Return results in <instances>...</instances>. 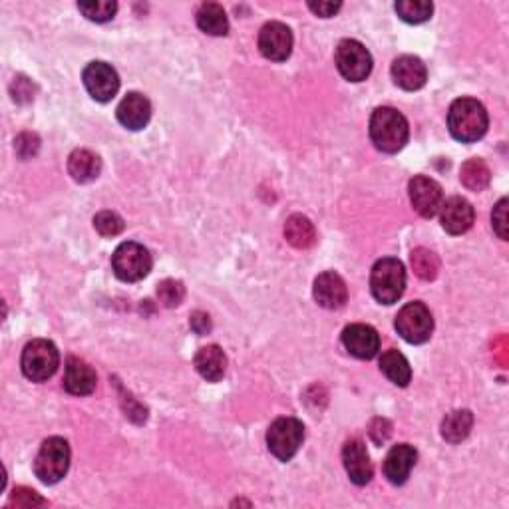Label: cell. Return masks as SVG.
I'll list each match as a JSON object with an SVG mask.
<instances>
[{
  "label": "cell",
  "mask_w": 509,
  "mask_h": 509,
  "mask_svg": "<svg viewBox=\"0 0 509 509\" xmlns=\"http://www.w3.org/2000/svg\"><path fill=\"white\" fill-rule=\"evenodd\" d=\"M487 112L482 102L474 98H459L450 105L448 128L458 141L474 143L482 140L487 132Z\"/></svg>",
  "instance_id": "6da1fadb"
},
{
  "label": "cell",
  "mask_w": 509,
  "mask_h": 509,
  "mask_svg": "<svg viewBox=\"0 0 509 509\" xmlns=\"http://www.w3.org/2000/svg\"><path fill=\"white\" fill-rule=\"evenodd\" d=\"M406 118L394 108H377L370 118V140L384 153H396L408 143Z\"/></svg>",
  "instance_id": "7a4b0ae2"
},
{
  "label": "cell",
  "mask_w": 509,
  "mask_h": 509,
  "mask_svg": "<svg viewBox=\"0 0 509 509\" xmlns=\"http://www.w3.org/2000/svg\"><path fill=\"white\" fill-rule=\"evenodd\" d=\"M406 289V271L398 259H380L372 267L370 273V291L380 304H394L404 295Z\"/></svg>",
  "instance_id": "3957f363"
},
{
  "label": "cell",
  "mask_w": 509,
  "mask_h": 509,
  "mask_svg": "<svg viewBox=\"0 0 509 509\" xmlns=\"http://www.w3.org/2000/svg\"><path fill=\"white\" fill-rule=\"evenodd\" d=\"M70 446L64 438H48L34 459V474L42 484H59L68 474Z\"/></svg>",
  "instance_id": "277c9868"
},
{
  "label": "cell",
  "mask_w": 509,
  "mask_h": 509,
  "mask_svg": "<svg viewBox=\"0 0 509 509\" xmlns=\"http://www.w3.org/2000/svg\"><path fill=\"white\" fill-rule=\"evenodd\" d=\"M23 372L28 380L32 382H46L54 377V372L59 370L60 354L59 349L54 347V342L36 339L28 342L23 350Z\"/></svg>",
  "instance_id": "5b68a950"
},
{
  "label": "cell",
  "mask_w": 509,
  "mask_h": 509,
  "mask_svg": "<svg viewBox=\"0 0 509 509\" xmlns=\"http://www.w3.org/2000/svg\"><path fill=\"white\" fill-rule=\"evenodd\" d=\"M151 265L153 261L148 249L133 241L122 243L112 255L114 273L123 283L141 281L143 277L150 275Z\"/></svg>",
  "instance_id": "8992f818"
},
{
  "label": "cell",
  "mask_w": 509,
  "mask_h": 509,
  "mask_svg": "<svg viewBox=\"0 0 509 509\" xmlns=\"http://www.w3.org/2000/svg\"><path fill=\"white\" fill-rule=\"evenodd\" d=\"M304 440V426L296 418H278L267 432L268 451L281 462L289 459L299 451Z\"/></svg>",
  "instance_id": "52a82bcc"
},
{
  "label": "cell",
  "mask_w": 509,
  "mask_h": 509,
  "mask_svg": "<svg viewBox=\"0 0 509 509\" xmlns=\"http://www.w3.org/2000/svg\"><path fill=\"white\" fill-rule=\"evenodd\" d=\"M394 326L406 342L424 344L434 332V319H432V313L424 303L414 301L402 306Z\"/></svg>",
  "instance_id": "ba28073f"
},
{
  "label": "cell",
  "mask_w": 509,
  "mask_h": 509,
  "mask_svg": "<svg viewBox=\"0 0 509 509\" xmlns=\"http://www.w3.org/2000/svg\"><path fill=\"white\" fill-rule=\"evenodd\" d=\"M334 62L349 82L367 80L372 72V56L359 41H342L334 52Z\"/></svg>",
  "instance_id": "9c48e42d"
},
{
  "label": "cell",
  "mask_w": 509,
  "mask_h": 509,
  "mask_svg": "<svg viewBox=\"0 0 509 509\" xmlns=\"http://www.w3.org/2000/svg\"><path fill=\"white\" fill-rule=\"evenodd\" d=\"M84 86L95 102H110L120 90V76L105 62H90L84 68Z\"/></svg>",
  "instance_id": "30bf717a"
},
{
  "label": "cell",
  "mask_w": 509,
  "mask_h": 509,
  "mask_svg": "<svg viewBox=\"0 0 509 509\" xmlns=\"http://www.w3.org/2000/svg\"><path fill=\"white\" fill-rule=\"evenodd\" d=\"M259 50L267 60L285 62L293 52V32L283 23H268L259 32Z\"/></svg>",
  "instance_id": "8fae6325"
},
{
  "label": "cell",
  "mask_w": 509,
  "mask_h": 509,
  "mask_svg": "<svg viewBox=\"0 0 509 509\" xmlns=\"http://www.w3.org/2000/svg\"><path fill=\"white\" fill-rule=\"evenodd\" d=\"M408 191H410L412 205H414L418 214L426 219L434 217L440 211L441 204H444V194H441V187L438 181H434L432 177L416 176L410 181Z\"/></svg>",
  "instance_id": "7c38bea8"
},
{
  "label": "cell",
  "mask_w": 509,
  "mask_h": 509,
  "mask_svg": "<svg viewBox=\"0 0 509 509\" xmlns=\"http://www.w3.org/2000/svg\"><path fill=\"white\" fill-rule=\"evenodd\" d=\"M342 344L352 357L370 360L378 354L380 350V336L372 329L370 324H349L342 331Z\"/></svg>",
  "instance_id": "4fadbf2b"
},
{
  "label": "cell",
  "mask_w": 509,
  "mask_h": 509,
  "mask_svg": "<svg viewBox=\"0 0 509 509\" xmlns=\"http://www.w3.org/2000/svg\"><path fill=\"white\" fill-rule=\"evenodd\" d=\"M342 462H344V469H347L352 484L367 486L372 479L374 468H372L367 446H364L362 440L352 438L347 441V444H344Z\"/></svg>",
  "instance_id": "5bb4252c"
},
{
  "label": "cell",
  "mask_w": 509,
  "mask_h": 509,
  "mask_svg": "<svg viewBox=\"0 0 509 509\" xmlns=\"http://www.w3.org/2000/svg\"><path fill=\"white\" fill-rule=\"evenodd\" d=\"M474 207L464 197H450L446 204L440 207V221L441 227L446 229L450 235H462L469 227L474 225Z\"/></svg>",
  "instance_id": "9a60e30c"
},
{
  "label": "cell",
  "mask_w": 509,
  "mask_h": 509,
  "mask_svg": "<svg viewBox=\"0 0 509 509\" xmlns=\"http://www.w3.org/2000/svg\"><path fill=\"white\" fill-rule=\"evenodd\" d=\"M349 299L347 283L342 281V277L334 271H326L316 277L314 281V301L319 303L323 309L336 311L344 306Z\"/></svg>",
  "instance_id": "2e32d148"
},
{
  "label": "cell",
  "mask_w": 509,
  "mask_h": 509,
  "mask_svg": "<svg viewBox=\"0 0 509 509\" xmlns=\"http://www.w3.org/2000/svg\"><path fill=\"white\" fill-rule=\"evenodd\" d=\"M118 120L123 128L132 132L143 130L151 118V104L143 94L130 92L118 105Z\"/></svg>",
  "instance_id": "e0dca14e"
},
{
  "label": "cell",
  "mask_w": 509,
  "mask_h": 509,
  "mask_svg": "<svg viewBox=\"0 0 509 509\" xmlns=\"http://www.w3.org/2000/svg\"><path fill=\"white\" fill-rule=\"evenodd\" d=\"M392 80L396 82L402 90L414 92L424 88L428 80L426 64L416 56H400L392 64Z\"/></svg>",
  "instance_id": "ac0fdd59"
},
{
  "label": "cell",
  "mask_w": 509,
  "mask_h": 509,
  "mask_svg": "<svg viewBox=\"0 0 509 509\" xmlns=\"http://www.w3.org/2000/svg\"><path fill=\"white\" fill-rule=\"evenodd\" d=\"M418 459V451L410 444H398L394 446L386 459H384V476L388 477V482L394 486L406 484V479L414 468Z\"/></svg>",
  "instance_id": "d6986e66"
},
{
  "label": "cell",
  "mask_w": 509,
  "mask_h": 509,
  "mask_svg": "<svg viewBox=\"0 0 509 509\" xmlns=\"http://www.w3.org/2000/svg\"><path fill=\"white\" fill-rule=\"evenodd\" d=\"M95 372L86 364L84 360L70 357L66 360V370H64V388L68 390L74 396H88L95 390Z\"/></svg>",
  "instance_id": "ffe728a7"
},
{
  "label": "cell",
  "mask_w": 509,
  "mask_h": 509,
  "mask_svg": "<svg viewBox=\"0 0 509 509\" xmlns=\"http://www.w3.org/2000/svg\"><path fill=\"white\" fill-rule=\"evenodd\" d=\"M195 368L207 382H219L225 377L227 370V357L217 344L199 349L195 354Z\"/></svg>",
  "instance_id": "44dd1931"
},
{
  "label": "cell",
  "mask_w": 509,
  "mask_h": 509,
  "mask_svg": "<svg viewBox=\"0 0 509 509\" xmlns=\"http://www.w3.org/2000/svg\"><path fill=\"white\" fill-rule=\"evenodd\" d=\"M68 171L74 181L78 184H90L102 171L100 158L90 150H76L68 158Z\"/></svg>",
  "instance_id": "7402d4cb"
},
{
  "label": "cell",
  "mask_w": 509,
  "mask_h": 509,
  "mask_svg": "<svg viewBox=\"0 0 509 509\" xmlns=\"http://www.w3.org/2000/svg\"><path fill=\"white\" fill-rule=\"evenodd\" d=\"M380 370L386 374V378L390 382L396 384V386H408L412 380V368L410 362L406 360V357L402 352H398L396 349L386 350L380 357Z\"/></svg>",
  "instance_id": "603a6c76"
},
{
  "label": "cell",
  "mask_w": 509,
  "mask_h": 509,
  "mask_svg": "<svg viewBox=\"0 0 509 509\" xmlns=\"http://www.w3.org/2000/svg\"><path fill=\"white\" fill-rule=\"evenodd\" d=\"M197 26L201 32L209 36H225L229 31V21L223 6L215 3H205L197 11Z\"/></svg>",
  "instance_id": "cb8c5ba5"
},
{
  "label": "cell",
  "mask_w": 509,
  "mask_h": 509,
  "mask_svg": "<svg viewBox=\"0 0 509 509\" xmlns=\"http://www.w3.org/2000/svg\"><path fill=\"white\" fill-rule=\"evenodd\" d=\"M285 239L296 249H309L316 243V232L311 219L304 215H293L285 223Z\"/></svg>",
  "instance_id": "d4e9b609"
},
{
  "label": "cell",
  "mask_w": 509,
  "mask_h": 509,
  "mask_svg": "<svg viewBox=\"0 0 509 509\" xmlns=\"http://www.w3.org/2000/svg\"><path fill=\"white\" fill-rule=\"evenodd\" d=\"M474 426V416L469 410H456L450 412V414L441 422V436L448 440L450 444H458L468 438L469 432Z\"/></svg>",
  "instance_id": "484cf974"
},
{
  "label": "cell",
  "mask_w": 509,
  "mask_h": 509,
  "mask_svg": "<svg viewBox=\"0 0 509 509\" xmlns=\"http://www.w3.org/2000/svg\"><path fill=\"white\" fill-rule=\"evenodd\" d=\"M459 179L469 191H484L489 186L492 174H489V168L484 159L474 158L464 163L462 171H459Z\"/></svg>",
  "instance_id": "4316f807"
},
{
  "label": "cell",
  "mask_w": 509,
  "mask_h": 509,
  "mask_svg": "<svg viewBox=\"0 0 509 509\" xmlns=\"http://www.w3.org/2000/svg\"><path fill=\"white\" fill-rule=\"evenodd\" d=\"M410 263H412V268H414V273L422 278V281H434V278L438 277L440 259L434 251H430V249H424V247L414 249L410 255Z\"/></svg>",
  "instance_id": "83f0119b"
},
{
  "label": "cell",
  "mask_w": 509,
  "mask_h": 509,
  "mask_svg": "<svg viewBox=\"0 0 509 509\" xmlns=\"http://www.w3.org/2000/svg\"><path fill=\"white\" fill-rule=\"evenodd\" d=\"M396 13L408 24H422L432 18L434 5L426 0H400L396 3Z\"/></svg>",
  "instance_id": "f1b7e54d"
},
{
  "label": "cell",
  "mask_w": 509,
  "mask_h": 509,
  "mask_svg": "<svg viewBox=\"0 0 509 509\" xmlns=\"http://www.w3.org/2000/svg\"><path fill=\"white\" fill-rule=\"evenodd\" d=\"M80 13L92 23H108L118 11L114 0H92V3H80Z\"/></svg>",
  "instance_id": "f546056e"
},
{
  "label": "cell",
  "mask_w": 509,
  "mask_h": 509,
  "mask_svg": "<svg viewBox=\"0 0 509 509\" xmlns=\"http://www.w3.org/2000/svg\"><path fill=\"white\" fill-rule=\"evenodd\" d=\"M184 296H186V286L179 281H174V278H168V281L159 283L158 286V299L163 306H168V309H174V306L181 304Z\"/></svg>",
  "instance_id": "4dcf8cb0"
},
{
  "label": "cell",
  "mask_w": 509,
  "mask_h": 509,
  "mask_svg": "<svg viewBox=\"0 0 509 509\" xmlns=\"http://www.w3.org/2000/svg\"><path fill=\"white\" fill-rule=\"evenodd\" d=\"M94 227L102 237H116L123 232V219L114 211H100L94 217Z\"/></svg>",
  "instance_id": "1f68e13d"
},
{
  "label": "cell",
  "mask_w": 509,
  "mask_h": 509,
  "mask_svg": "<svg viewBox=\"0 0 509 509\" xmlns=\"http://www.w3.org/2000/svg\"><path fill=\"white\" fill-rule=\"evenodd\" d=\"M11 505L16 507H36V505H46V499H42L38 495L34 489H28V487H16L13 495H11Z\"/></svg>",
  "instance_id": "d6a6232c"
},
{
  "label": "cell",
  "mask_w": 509,
  "mask_h": 509,
  "mask_svg": "<svg viewBox=\"0 0 509 509\" xmlns=\"http://www.w3.org/2000/svg\"><path fill=\"white\" fill-rule=\"evenodd\" d=\"M14 150L23 159H28L36 156V151L41 150V140H38L36 133H21L14 141Z\"/></svg>",
  "instance_id": "836d02e7"
},
{
  "label": "cell",
  "mask_w": 509,
  "mask_h": 509,
  "mask_svg": "<svg viewBox=\"0 0 509 509\" xmlns=\"http://www.w3.org/2000/svg\"><path fill=\"white\" fill-rule=\"evenodd\" d=\"M492 223H494V229H495V233L499 235V239H507V199H502L499 204L495 205L494 209V214H492Z\"/></svg>",
  "instance_id": "e575fe53"
},
{
  "label": "cell",
  "mask_w": 509,
  "mask_h": 509,
  "mask_svg": "<svg viewBox=\"0 0 509 509\" xmlns=\"http://www.w3.org/2000/svg\"><path fill=\"white\" fill-rule=\"evenodd\" d=\"M370 436L372 440L377 441V444H384L390 438V424L386 420H382V418H377L372 422V426H370Z\"/></svg>",
  "instance_id": "d590c367"
},
{
  "label": "cell",
  "mask_w": 509,
  "mask_h": 509,
  "mask_svg": "<svg viewBox=\"0 0 509 509\" xmlns=\"http://www.w3.org/2000/svg\"><path fill=\"white\" fill-rule=\"evenodd\" d=\"M13 88H14V100H18V102H28V100L34 98L31 82H28L26 78H23V76H18V78H14Z\"/></svg>",
  "instance_id": "8d00e7d4"
},
{
  "label": "cell",
  "mask_w": 509,
  "mask_h": 509,
  "mask_svg": "<svg viewBox=\"0 0 509 509\" xmlns=\"http://www.w3.org/2000/svg\"><path fill=\"white\" fill-rule=\"evenodd\" d=\"M341 3H309V8L321 18H331L341 11Z\"/></svg>",
  "instance_id": "74e56055"
},
{
  "label": "cell",
  "mask_w": 509,
  "mask_h": 509,
  "mask_svg": "<svg viewBox=\"0 0 509 509\" xmlns=\"http://www.w3.org/2000/svg\"><path fill=\"white\" fill-rule=\"evenodd\" d=\"M191 329L197 334H207L211 331V321L205 313H194L191 314Z\"/></svg>",
  "instance_id": "f35d334b"
}]
</instances>
